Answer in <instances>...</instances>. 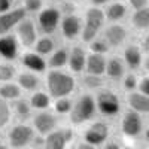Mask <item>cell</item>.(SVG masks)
Listing matches in <instances>:
<instances>
[{"label":"cell","instance_id":"obj_1","mask_svg":"<svg viewBox=\"0 0 149 149\" xmlns=\"http://www.w3.org/2000/svg\"><path fill=\"white\" fill-rule=\"evenodd\" d=\"M46 84H48L49 94L54 95L55 98H63L74 90V79L66 73L55 72V70L48 73Z\"/></svg>","mask_w":149,"mask_h":149},{"label":"cell","instance_id":"obj_2","mask_svg":"<svg viewBox=\"0 0 149 149\" xmlns=\"http://www.w3.org/2000/svg\"><path fill=\"white\" fill-rule=\"evenodd\" d=\"M104 22V12L98 8H91L86 10V18H85V26L82 30V39L84 42L90 43L94 42L95 36L100 31L102 26Z\"/></svg>","mask_w":149,"mask_h":149},{"label":"cell","instance_id":"obj_3","mask_svg":"<svg viewBox=\"0 0 149 149\" xmlns=\"http://www.w3.org/2000/svg\"><path fill=\"white\" fill-rule=\"evenodd\" d=\"M34 131L30 125L26 124H18L10 128L8 133V143L10 149H24L34 140Z\"/></svg>","mask_w":149,"mask_h":149},{"label":"cell","instance_id":"obj_4","mask_svg":"<svg viewBox=\"0 0 149 149\" xmlns=\"http://www.w3.org/2000/svg\"><path fill=\"white\" fill-rule=\"evenodd\" d=\"M95 109L97 103L94 102V98L91 95H82L70 112V121L73 124H84L94 116Z\"/></svg>","mask_w":149,"mask_h":149},{"label":"cell","instance_id":"obj_5","mask_svg":"<svg viewBox=\"0 0 149 149\" xmlns=\"http://www.w3.org/2000/svg\"><path fill=\"white\" fill-rule=\"evenodd\" d=\"M97 107L104 116H115L119 112V100L118 95L110 91V90H103L97 95Z\"/></svg>","mask_w":149,"mask_h":149},{"label":"cell","instance_id":"obj_6","mask_svg":"<svg viewBox=\"0 0 149 149\" xmlns=\"http://www.w3.org/2000/svg\"><path fill=\"white\" fill-rule=\"evenodd\" d=\"M142 118H140V113L134 110H127L122 116V121H121V131L122 134L128 139H134L142 133Z\"/></svg>","mask_w":149,"mask_h":149},{"label":"cell","instance_id":"obj_7","mask_svg":"<svg viewBox=\"0 0 149 149\" xmlns=\"http://www.w3.org/2000/svg\"><path fill=\"white\" fill-rule=\"evenodd\" d=\"M107 137H109V125L102 121H97V122L91 124L84 133V142L94 145V146L106 143Z\"/></svg>","mask_w":149,"mask_h":149},{"label":"cell","instance_id":"obj_8","mask_svg":"<svg viewBox=\"0 0 149 149\" xmlns=\"http://www.w3.org/2000/svg\"><path fill=\"white\" fill-rule=\"evenodd\" d=\"M73 139V131L70 128H63L51 133L45 137L43 149H67V145Z\"/></svg>","mask_w":149,"mask_h":149},{"label":"cell","instance_id":"obj_9","mask_svg":"<svg viewBox=\"0 0 149 149\" xmlns=\"http://www.w3.org/2000/svg\"><path fill=\"white\" fill-rule=\"evenodd\" d=\"M33 124H34V130L39 133L42 137H45V136H49L51 133L55 131L57 118L52 113H49V112H40V113H37L34 116Z\"/></svg>","mask_w":149,"mask_h":149},{"label":"cell","instance_id":"obj_10","mask_svg":"<svg viewBox=\"0 0 149 149\" xmlns=\"http://www.w3.org/2000/svg\"><path fill=\"white\" fill-rule=\"evenodd\" d=\"M24 17H26V9H21V8L6 12V14H2L0 15V34L8 33L12 27L19 24L24 19Z\"/></svg>","mask_w":149,"mask_h":149},{"label":"cell","instance_id":"obj_11","mask_svg":"<svg viewBox=\"0 0 149 149\" xmlns=\"http://www.w3.org/2000/svg\"><path fill=\"white\" fill-rule=\"evenodd\" d=\"M58 21H60V12L54 8H48V9L42 10L39 15L40 29H42V31H45L48 34L55 31V29L58 26Z\"/></svg>","mask_w":149,"mask_h":149},{"label":"cell","instance_id":"obj_12","mask_svg":"<svg viewBox=\"0 0 149 149\" xmlns=\"http://www.w3.org/2000/svg\"><path fill=\"white\" fill-rule=\"evenodd\" d=\"M17 33L22 45L31 46L36 42V30L33 26V21L30 19H22L17 27Z\"/></svg>","mask_w":149,"mask_h":149},{"label":"cell","instance_id":"obj_13","mask_svg":"<svg viewBox=\"0 0 149 149\" xmlns=\"http://www.w3.org/2000/svg\"><path fill=\"white\" fill-rule=\"evenodd\" d=\"M104 37H106V42L112 46H119L124 40L127 39V30L124 29L119 24H113L106 29V33H104Z\"/></svg>","mask_w":149,"mask_h":149},{"label":"cell","instance_id":"obj_14","mask_svg":"<svg viewBox=\"0 0 149 149\" xmlns=\"http://www.w3.org/2000/svg\"><path fill=\"white\" fill-rule=\"evenodd\" d=\"M106 60L100 54H91L86 58V72L88 74H95V76H102L106 72Z\"/></svg>","mask_w":149,"mask_h":149},{"label":"cell","instance_id":"obj_15","mask_svg":"<svg viewBox=\"0 0 149 149\" xmlns=\"http://www.w3.org/2000/svg\"><path fill=\"white\" fill-rule=\"evenodd\" d=\"M81 19L74 15H69L63 19L61 22V30H63V34L67 39H74L79 33H81Z\"/></svg>","mask_w":149,"mask_h":149},{"label":"cell","instance_id":"obj_16","mask_svg":"<svg viewBox=\"0 0 149 149\" xmlns=\"http://www.w3.org/2000/svg\"><path fill=\"white\" fill-rule=\"evenodd\" d=\"M128 104L131 110L137 113H149V95L142 93H131L128 95Z\"/></svg>","mask_w":149,"mask_h":149},{"label":"cell","instance_id":"obj_17","mask_svg":"<svg viewBox=\"0 0 149 149\" xmlns=\"http://www.w3.org/2000/svg\"><path fill=\"white\" fill-rule=\"evenodd\" d=\"M86 57L85 52L79 46H74L69 55V66L73 72H82L86 67Z\"/></svg>","mask_w":149,"mask_h":149},{"label":"cell","instance_id":"obj_18","mask_svg":"<svg viewBox=\"0 0 149 149\" xmlns=\"http://www.w3.org/2000/svg\"><path fill=\"white\" fill-rule=\"evenodd\" d=\"M18 54V45L14 37L5 36L0 37V55L5 57L6 60H14Z\"/></svg>","mask_w":149,"mask_h":149},{"label":"cell","instance_id":"obj_19","mask_svg":"<svg viewBox=\"0 0 149 149\" xmlns=\"http://www.w3.org/2000/svg\"><path fill=\"white\" fill-rule=\"evenodd\" d=\"M124 60L130 69H137L142 64V51L137 45H130L124 51Z\"/></svg>","mask_w":149,"mask_h":149},{"label":"cell","instance_id":"obj_20","mask_svg":"<svg viewBox=\"0 0 149 149\" xmlns=\"http://www.w3.org/2000/svg\"><path fill=\"white\" fill-rule=\"evenodd\" d=\"M106 73L110 79H121L122 74H124V63L121 61V58L113 57L107 61V66H106Z\"/></svg>","mask_w":149,"mask_h":149},{"label":"cell","instance_id":"obj_21","mask_svg":"<svg viewBox=\"0 0 149 149\" xmlns=\"http://www.w3.org/2000/svg\"><path fill=\"white\" fill-rule=\"evenodd\" d=\"M22 63L27 69L33 70V72H42L45 70V61L42 60L40 55L37 54H33V52H29L22 57Z\"/></svg>","mask_w":149,"mask_h":149},{"label":"cell","instance_id":"obj_22","mask_svg":"<svg viewBox=\"0 0 149 149\" xmlns=\"http://www.w3.org/2000/svg\"><path fill=\"white\" fill-rule=\"evenodd\" d=\"M131 22L137 30H148L149 29V8L136 10L131 18Z\"/></svg>","mask_w":149,"mask_h":149},{"label":"cell","instance_id":"obj_23","mask_svg":"<svg viewBox=\"0 0 149 149\" xmlns=\"http://www.w3.org/2000/svg\"><path fill=\"white\" fill-rule=\"evenodd\" d=\"M125 14H127V8L124 6L122 3L116 2V3H112V5L107 8V10H106V18H107L109 21H119V19H122L124 17H125Z\"/></svg>","mask_w":149,"mask_h":149},{"label":"cell","instance_id":"obj_24","mask_svg":"<svg viewBox=\"0 0 149 149\" xmlns=\"http://www.w3.org/2000/svg\"><path fill=\"white\" fill-rule=\"evenodd\" d=\"M18 84L21 88L27 90V91H33L37 88L39 85V79H37L33 73H22L18 76Z\"/></svg>","mask_w":149,"mask_h":149},{"label":"cell","instance_id":"obj_25","mask_svg":"<svg viewBox=\"0 0 149 149\" xmlns=\"http://www.w3.org/2000/svg\"><path fill=\"white\" fill-rule=\"evenodd\" d=\"M0 97L3 100H14L19 97V86L15 84H6L0 86Z\"/></svg>","mask_w":149,"mask_h":149},{"label":"cell","instance_id":"obj_26","mask_svg":"<svg viewBox=\"0 0 149 149\" xmlns=\"http://www.w3.org/2000/svg\"><path fill=\"white\" fill-rule=\"evenodd\" d=\"M67 61H69V52L66 49H58L57 52L52 54L51 60H49V66L54 69H58V67H63Z\"/></svg>","mask_w":149,"mask_h":149},{"label":"cell","instance_id":"obj_27","mask_svg":"<svg viewBox=\"0 0 149 149\" xmlns=\"http://www.w3.org/2000/svg\"><path fill=\"white\" fill-rule=\"evenodd\" d=\"M54 49V40L51 37H42V39L36 43V51L37 54H42V55H46L49 54Z\"/></svg>","mask_w":149,"mask_h":149},{"label":"cell","instance_id":"obj_28","mask_svg":"<svg viewBox=\"0 0 149 149\" xmlns=\"http://www.w3.org/2000/svg\"><path fill=\"white\" fill-rule=\"evenodd\" d=\"M31 106L34 109H46L49 106V95L45 93H36L31 97Z\"/></svg>","mask_w":149,"mask_h":149},{"label":"cell","instance_id":"obj_29","mask_svg":"<svg viewBox=\"0 0 149 149\" xmlns=\"http://www.w3.org/2000/svg\"><path fill=\"white\" fill-rule=\"evenodd\" d=\"M73 109V104H72V100L70 98H58V100L55 102V112L60 115H64V113H69V112H72Z\"/></svg>","mask_w":149,"mask_h":149},{"label":"cell","instance_id":"obj_30","mask_svg":"<svg viewBox=\"0 0 149 149\" xmlns=\"http://www.w3.org/2000/svg\"><path fill=\"white\" fill-rule=\"evenodd\" d=\"M14 76H15V67L14 66L9 63L0 64V81L6 82V81H10Z\"/></svg>","mask_w":149,"mask_h":149},{"label":"cell","instance_id":"obj_31","mask_svg":"<svg viewBox=\"0 0 149 149\" xmlns=\"http://www.w3.org/2000/svg\"><path fill=\"white\" fill-rule=\"evenodd\" d=\"M10 119V109L5 100H0V128H3Z\"/></svg>","mask_w":149,"mask_h":149},{"label":"cell","instance_id":"obj_32","mask_svg":"<svg viewBox=\"0 0 149 149\" xmlns=\"http://www.w3.org/2000/svg\"><path fill=\"white\" fill-rule=\"evenodd\" d=\"M15 112H17V115L21 116V118H26L30 115V106L27 102H24V100H19L15 103Z\"/></svg>","mask_w":149,"mask_h":149},{"label":"cell","instance_id":"obj_33","mask_svg":"<svg viewBox=\"0 0 149 149\" xmlns=\"http://www.w3.org/2000/svg\"><path fill=\"white\" fill-rule=\"evenodd\" d=\"M107 42H104V40H94V42H91V51H93V54H100V55H103V54H106L107 52Z\"/></svg>","mask_w":149,"mask_h":149},{"label":"cell","instance_id":"obj_34","mask_svg":"<svg viewBox=\"0 0 149 149\" xmlns=\"http://www.w3.org/2000/svg\"><path fill=\"white\" fill-rule=\"evenodd\" d=\"M84 82H85V85L88 86V88H97V86L102 85V78L95 76V74H86Z\"/></svg>","mask_w":149,"mask_h":149},{"label":"cell","instance_id":"obj_35","mask_svg":"<svg viewBox=\"0 0 149 149\" xmlns=\"http://www.w3.org/2000/svg\"><path fill=\"white\" fill-rule=\"evenodd\" d=\"M136 86H139V82H137V78L134 74H127L125 79H124V88L127 91H133Z\"/></svg>","mask_w":149,"mask_h":149},{"label":"cell","instance_id":"obj_36","mask_svg":"<svg viewBox=\"0 0 149 149\" xmlns=\"http://www.w3.org/2000/svg\"><path fill=\"white\" fill-rule=\"evenodd\" d=\"M42 8V0H26V10L37 12Z\"/></svg>","mask_w":149,"mask_h":149},{"label":"cell","instance_id":"obj_37","mask_svg":"<svg viewBox=\"0 0 149 149\" xmlns=\"http://www.w3.org/2000/svg\"><path fill=\"white\" fill-rule=\"evenodd\" d=\"M139 88H140V93H142V94L149 95V78H143V79H140V82H139Z\"/></svg>","mask_w":149,"mask_h":149},{"label":"cell","instance_id":"obj_38","mask_svg":"<svg viewBox=\"0 0 149 149\" xmlns=\"http://www.w3.org/2000/svg\"><path fill=\"white\" fill-rule=\"evenodd\" d=\"M128 3L136 9V10H139V9H143V8H146V5H148V0H128Z\"/></svg>","mask_w":149,"mask_h":149},{"label":"cell","instance_id":"obj_39","mask_svg":"<svg viewBox=\"0 0 149 149\" xmlns=\"http://www.w3.org/2000/svg\"><path fill=\"white\" fill-rule=\"evenodd\" d=\"M12 5V0H0V15H2V12H6Z\"/></svg>","mask_w":149,"mask_h":149},{"label":"cell","instance_id":"obj_40","mask_svg":"<svg viewBox=\"0 0 149 149\" xmlns=\"http://www.w3.org/2000/svg\"><path fill=\"white\" fill-rule=\"evenodd\" d=\"M103 149H122L121 148V145L119 143H116V142H106L104 143V146H103Z\"/></svg>","mask_w":149,"mask_h":149},{"label":"cell","instance_id":"obj_41","mask_svg":"<svg viewBox=\"0 0 149 149\" xmlns=\"http://www.w3.org/2000/svg\"><path fill=\"white\" fill-rule=\"evenodd\" d=\"M76 149H97V146L90 145V143H86V142H81V143L78 145V148H76Z\"/></svg>","mask_w":149,"mask_h":149},{"label":"cell","instance_id":"obj_42","mask_svg":"<svg viewBox=\"0 0 149 149\" xmlns=\"http://www.w3.org/2000/svg\"><path fill=\"white\" fill-rule=\"evenodd\" d=\"M142 48H143V51H146V52L149 54V34L143 39V42H142Z\"/></svg>","mask_w":149,"mask_h":149},{"label":"cell","instance_id":"obj_43","mask_svg":"<svg viewBox=\"0 0 149 149\" xmlns=\"http://www.w3.org/2000/svg\"><path fill=\"white\" fill-rule=\"evenodd\" d=\"M90 2L93 3V5H95V6H102V5H104V3H107L109 0H90Z\"/></svg>","mask_w":149,"mask_h":149},{"label":"cell","instance_id":"obj_44","mask_svg":"<svg viewBox=\"0 0 149 149\" xmlns=\"http://www.w3.org/2000/svg\"><path fill=\"white\" fill-rule=\"evenodd\" d=\"M145 67H146V70L149 72V57L146 58V61H145Z\"/></svg>","mask_w":149,"mask_h":149},{"label":"cell","instance_id":"obj_45","mask_svg":"<svg viewBox=\"0 0 149 149\" xmlns=\"http://www.w3.org/2000/svg\"><path fill=\"white\" fill-rule=\"evenodd\" d=\"M145 137H146V140L149 142V128H148V130L145 131Z\"/></svg>","mask_w":149,"mask_h":149},{"label":"cell","instance_id":"obj_46","mask_svg":"<svg viewBox=\"0 0 149 149\" xmlns=\"http://www.w3.org/2000/svg\"><path fill=\"white\" fill-rule=\"evenodd\" d=\"M0 149H10V148L6 146V145H3V143H0Z\"/></svg>","mask_w":149,"mask_h":149},{"label":"cell","instance_id":"obj_47","mask_svg":"<svg viewBox=\"0 0 149 149\" xmlns=\"http://www.w3.org/2000/svg\"><path fill=\"white\" fill-rule=\"evenodd\" d=\"M122 149H137V148H133V146H124Z\"/></svg>","mask_w":149,"mask_h":149}]
</instances>
